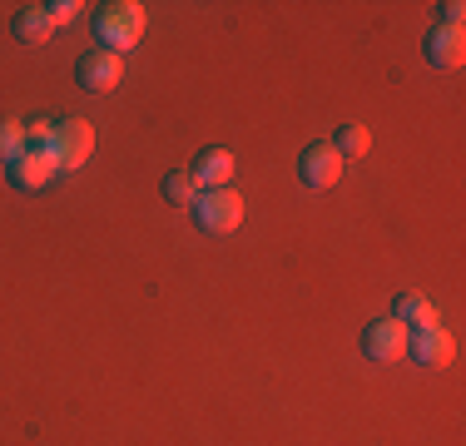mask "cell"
<instances>
[{
	"mask_svg": "<svg viewBox=\"0 0 466 446\" xmlns=\"http://www.w3.org/2000/svg\"><path fill=\"white\" fill-rule=\"evenodd\" d=\"M50 154H55V164H60V174L80 169V164L95 154V125H85V119H65V125H55Z\"/></svg>",
	"mask_w": 466,
	"mask_h": 446,
	"instance_id": "obj_3",
	"label": "cell"
},
{
	"mask_svg": "<svg viewBox=\"0 0 466 446\" xmlns=\"http://www.w3.org/2000/svg\"><path fill=\"white\" fill-rule=\"evenodd\" d=\"M362 352H368L372 362H382V367L402 362V357H407V328L397 318L368 322V328H362Z\"/></svg>",
	"mask_w": 466,
	"mask_h": 446,
	"instance_id": "obj_6",
	"label": "cell"
},
{
	"mask_svg": "<svg viewBox=\"0 0 466 446\" xmlns=\"http://www.w3.org/2000/svg\"><path fill=\"white\" fill-rule=\"evenodd\" d=\"M5 174H10V184H15L20 194H40V188H50L55 178H60V164H55L50 149H35V144H30V149L20 154Z\"/></svg>",
	"mask_w": 466,
	"mask_h": 446,
	"instance_id": "obj_5",
	"label": "cell"
},
{
	"mask_svg": "<svg viewBox=\"0 0 466 446\" xmlns=\"http://www.w3.org/2000/svg\"><path fill=\"white\" fill-rule=\"evenodd\" d=\"M144 35V5L139 0H109V5L95 10V40L105 45L109 55L135 50Z\"/></svg>",
	"mask_w": 466,
	"mask_h": 446,
	"instance_id": "obj_1",
	"label": "cell"
},
{
	"mask_svg": "<svg viewBox=\"0 0 466 446\" xmlns=\"http://www.w3.org/2000/svg\"><path fill=\"white\" fill-rule=\"evenodd\" d=\"M466 20V5L461 0H447V5H441V25H461Z\"/></svg>",
	"mask_w": 466,
	"mask_h": 446,
	"instance_id": "obj_17",
	"label": "cell"
},
{
	"mask_svg": "<svg viewBox=\"0 0 466 446\" xmlns=\"http://www.w3.org/2000/svg\"><path fill=\"white\" fill-rule=\"evenodd\" d=\"M407 357L421 367H447L451 357H457V342H451V332L441 328V322H431V328L407 332Z\"/></svg>",
	"mask_w": 466,
	"mask_h": 446,
	"instance_id": "obj_7",
	"label": "cell"
},
{
	"mask_svg": "<svg viewBox=\"0 0 466 446\" xmlns=\"http://www.w3.org/2000/svg\"><path fill=\"white\" fill-rule=\"evenodd\" d=\"M392 318L402 322L407 332H417V328H431V322H437V308H431L421 293H402V298L392 303Z\"/></svg>",
	"mask_w": 466,
	"mask_h": 446,
	"instance_id": "obj_12",
	"label": "cell"
},
{
	"mask_svg": "<svg viewBox=\"0 0 466 446\" xmlns=\"http://www.w3.org/2000/svg\"><path fill=\"white\" fill-rule=\"evenodd\" d=\"M233 169H238V164H233L228 149H198L194 164H188V174H194L198 188H228Z\"/></svg>",
	"mask_w": 466,
	"mask_h": 446,
	"instance_id": "obj_10",
	"label": "cell"
},
{
	"mask_svg": "<svg viewBox=\"0 0 466 446\" xmlns=\"http://www.w3.org/2000/svg\"><path fill=\"white\" fill-rule=\"evenodd\" d=\"M332 149H338L342 159H362V154L372 149V129L368 125H342L338 139H332Z\"/></svg>",
	"mask_w": 466,
	"mask_h": 446,
	"instance_id": "obj_13",
	"label": "cell"
},
{
	"mask_svg": "<svg viewBox=\"0 0 466 446\" xmlns=\"http://www.w3.org/2000/svg\"><path fill=\"white\" fill-rule=\"evenodd\" d=\"M25 149H30L25 129H20V125H10V119H0V164H5V169H10V164H15V159H20V154H25Z\"/></svg>",
	"mask_w": 466,
	"mask_h": 446,
	"instance_id": "obj_15",
	"label": "cell"
},
{
	"mask_svg": "<svg viewBox=\"0 0 466 446\" xmlns=\"http://www.w3.org/2000/svg\"><path fill=\"white\" fill-rule=\"evenodd\" d=\"M10 35L20 45H46L55 35V20L46 15V5H20L15 20H10Z\"/></svg>",
	"mask_w": 466,
	"mask_h": 446,
	"instance_id": "obj_11",
	"label": "cell"
},
{
	"mask_svg": "<svg viewBox=\"0 0 466 446\" xmlns=\"http://www.w3.org/2000/svg\"><path fill=\"white\" fill-rule=\"evenodd\" d=\"M427 60L437 65V70H457V65L466 60V35H461V25H431V35H427Z\"/></svg>",
	"mask_w": 466,
	"mask_h": 446,
	"instance_id": "obj_9",
	"label": "cell"
},
{
	"mask_svg": "<svg viewBox=\"0 0 466 446\" xmlns=\"http://www.w3.org/2000/svg\"><path fill=\"white\" fill-rule=\"evenodd\" d=\"M342 154L332 149V139H318V144H308L303 154H298V178H303L308 188H332L342 178Z\"/></svg>",
	"mask_w": 466,
	"mask_h": 446,
	"instance_id": "obj_4",
	"label": "cell"
},
{
	"mask_svg": "<svg viewBox=\"0 0 466 446\" xmlns=\"http://www.w3.org/2000/svg\"><path fill=\"white\" fill-rule=\"evenodd\" d=\"M188 214L204 233H233L243 223V198L233 188H208V194H198V204Z\"/></svg>",
	"mask_w": 466,
	"mask_h": 446,
	"instance_id": "obj_2",
	"label": "cell"
},
{
	"mask_svg": "<svg viewBox=\"0 0 466 446\" xmlns=\"http://www.w3.org/2000/svg\"><path fill=\"white\" fill-rule=\"evenodd\" d=\"M164 198H169L174 208H194V204H198V184H194V174H188V169L169 174V178H164Z\"/></svg>",
	"mask_w": 466,
	"mask_h": 446,
	"instance_id": "obj_14",
	"label": "cell"
},
{
	"mask_svg": "<svg viewBox=\"0 0 466 446\" xmlns=\"http://www.w3.org/2000/svg\"><path fill=\"white\" fill-rule=\"evenodd\" d=\"M75 80H80V89H90V95H105V89H115L125 80V60L109 55V50H90L75 65Z\"/></svg>",
	"mask_w": 466,
	"mask_h": 446,
	"instance_id": "obj_8",
	"label": "cell"
},
{
	"mask_svg": "<svg viewBox=\"0 0 466 446\" xmlns=\"http://www.w3.org/2000/svg\"><path fill=\"white\" fill-rule=\"evenodd\" d=\"M46 15L55 20V25H65V20H75V15H80V5H75V0H50V5H46Z\"/></svg>",
	"mask_w": 466,
	"mask_h": 446,
	"instance_id": "obj_16",
	"label": "cell"
}]
</instances>
